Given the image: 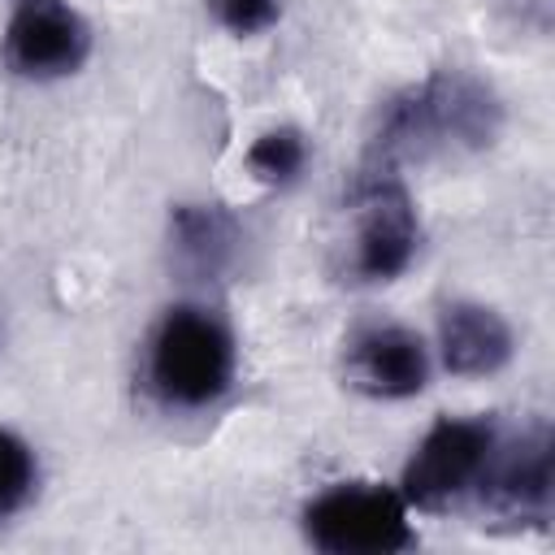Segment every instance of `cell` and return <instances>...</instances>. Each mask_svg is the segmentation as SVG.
I'll return each mask as SVG.
<instances>
[{
	"instance_id": "obj_11",
	"label": "cell",
	"mask_w": 555,
	"mask_h": 555,
	"mask_svg": "<svg viewBox=\"0 0 555 555\" xmlns=\"http://www.w3.org/2000/svg\"><path fill=\"white\" fill-rule=\"evenodd\" d=\"M308 165V143L295 126H278L264 130L251 147H247V173L260 186H291Z\"/></svg>"
},
{
	"instance_id": "obj_3",
	"label": "cell",
	"mask_w": 555,
	"mask_h": 555,
	"mask_svg": "<svg viewBox=\"0 0 555 555\" xmlns=\"http://www.w3.org/2000/svg\"><path fill=\"white\" fill-rule=\"evenodd\" d=\"M412 507L395 486L338 481L304 507V538L325 555H399L416 546Z\"/></svg>"
},
{
	"instance_id": "obj_4",
	"label": "cell",
	"mask_w": 555,
	"mask_h": 555,
	"mask_svg": "<svg viewBox=\"0 0 555 555\" xmlns=\"http://www.w3.org/2000/svg\"><path fill=\"white\" fill-rule=\"evenodd\" d=\"M499 429L481 416H442L412 451L399 494L416 512H451L477 494Z\"/></svg>"
},
{
	"instance_id": "obj_7",
	"label": "cell",
	"mask_w": 555,
	"mask_h": 555,
	"mask_svg": "<svg viewBox=\"0 0 555 555\" xmlns=\"http://www.w3.org/2000/svg\"><path fill=\"white\" fill-rule=\"evenodd\" d=\"M0 56L17 78H65L91 56V26L69 0H17L0 39Z\"/></svg>"
},
{
	"instance_id": "obj_9",
	"label": "cell",
	"mask_w": 555,
	"mask_h": 555,
	"mask_svg": "<svg viewBox=\"0 0 555 555\" xmlns=\"http://www.w3.org/2000/svg\"><path fill=\"white\" fill-rule=\"evenodd\" d=\"M512 351H516V338L499 308L455 299L438 312V356L447 373L490 377L512 360Z\"/></svg>"
},
{
	"instance_id": "obj_6",
	"label": "cell",
	"mask_w": 555,
	"mask_h": 555,
	"mask_svg": "<svg viewBox=\"0 0 555 555\" xmlns=\"http://www.w3.org/2000/svg\"><path fill=\"white\" fill-rule=\"evenodd\" d=\"M494 520L512 529H546L555 507V451L551 429L533 425L516 438H499L481 486L473 494Z\"/></svg>"
},
{
	"instance_id": "obj_5",
	"label": "cell",
	"mask_w": 555,
	"mask_h": 555,
	"mask_svg": "<svg viewBox=\"0 0 555 555\" xmlns=\"http://www.w3.org/2000/svg\"><path fill=\"white\" fill-rule=\"evenodd\" d=\"M351 282H395L421 247V221L399 173L364 169L351 186Z\"/></svg>"
},
{
	"instance_id": "obj_1",
	"label": "cell",
	"mask_w": 555,
	"mask_h": 555,
	"mask_svg": "<svg viewBox=\"0 0 555 555\" xmlns=\"http://www.w3.org/2000/svg\"><path fill=\"white\" fill-rule=\"evenodd\" d=\"M499 130L503 104L494 87L468 69H438L386 100L364 169L399 173L412 160L421 165L451 152H481L499 139Z\"/></svg>"
},
{
	"instance_id": "obj_13",
	"label": "cell",
	"mask_w": 555,
	"mask_h": 555,
	"mask_svg": "<svg viewBox=\"0 0 555 555\" xmlns=\"http://www.w3.org/2000/svg\"><path fill=\"white\" fill-rule=\"evenodd\" d=\"M208 13L230 30V35H264L282 17V0H204Z\"/></svg>"
},
{
	"instance_id": "obj_8",
	"label": "cell",
	"mask_w": 555,
	"mask_h": 555,
	"mask_svg": "<svg viewBox=\"0 0 555 555\" xmlns=\"http://www.w3.org/2000/svg\"><path fill=\"white\" fill-rule=\"evenodd\" d=\"M343 369L369 399H412L429 382V347L408 325H364L351 334Z\"/></svg>"
},
{
	"instance_id": "obj_10",
	"label": "cell",
	"mask_w": 555,
	"mask_h": 555,
	"mask_svg": "<svg viewBox=\"0 0 555 555\" xmlns=\"http://www.w3.org/2000/svg\"><path fill=\"white\" fill-rule=\"evenodd\" d=\"M173 256L191 278H217L234 260L238 230L217 204H178L169 212Z\"/></svg>"
},
{
	"instance_id": "obj_12",
	"label": "cell",
	"mask_w": 555,
	"mask_h": 555,
	"mask_svg": "<svg viewBox=\"0 0 555 555\" xmlns=\"http://www.w3.org/2000/svg\"><path fill=\"white\" fill-rule=\"evenodd\" d=\"M35 451L17 434L0 429V520L26 507V499L35 494Z\"/></svg>"
},
{
	"instance_id": "obj_2",
	"label": "cell",
	"mask_w": 555,
	"mask_h": 555,
	"mask_svg": "<svg viewBox=\"0 0 555 555\" xmlns=\"http://www.w3.org/2000/svg\"><path fill=\"white\" fill-rule=\"evenodd\" d=\"M234 382V338L208 308H169L147 343V386L169 408H208Z\"/></svg>"
}]
</instances>
